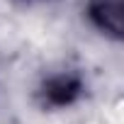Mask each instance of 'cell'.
Returning <instances> with one entry per match:
<instances>
[{"instance_id":"cell-1","label":"cell","mask_w":124,"mask_h":124,"mask_svg":"<svg viewBox=\"0 0 124 124\" xmlns=\"http://www.w3.org/2000/svg\"><path fill=\"white\" fill-rule=\"evenodd\" d=\"M90 17L100 29L114 37H122V29H124V3L122 0H90Z\"/></svg>"},{"instance_id":"cell-2","label":"cell","mask_w":124,"mask_h":124,"mask_svg":"<svg viewBox=\"0 0 124 124\" xmlns=\"http://www.w3.org/2000/svg\"><path fill=\"white\" fill-rule=\"evenodd\" d=\"M44 95L51 105L56 107H63V105H71L78 95H80V83L71 76H58V78H51L44 88Z\"/></svg>"}]
</instances>
